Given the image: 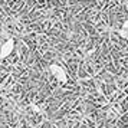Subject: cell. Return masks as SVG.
Segmentation results:
<instances>
[{
	"label": "cell",
	"instance_id": "cell-1",
	"mask_svg": "<svg viewBox=\"0 0 128 128\" xmlns=\"http://www.w3.org/2000/svg\"><path fill=\"white\" fill-rule=\"evenodd\" d=\"M50 72L58 79V82H62V84L68 82V74H66V70L62 66H59V65H50Z\"/></svg>",
	"mask_w": 128,
	"mask_h": 128
},
{
	"label": "cell",
	"instance_id": "cell-2",
	"mask_svg": "<svg viewBox=\"0 0 128 128\" xmlns=\"http://www.w3.org/2000/svg\"><path fill=\"white\" fill-rule=\"evenodd\" d=\"M13 48H14V40H13V39H9V40L4 42V43L2 45V48H0V59L7 58V56L13 52Z\"/></svg>",
	"mask_w": 128,
	"mask_h": 128
},
{
	"label": "cell",
	"instance_id": "cell-3",
	"mask_svg": "<svg viewBox=\"0 0 128 128\" xmlns=\"http://www.w3.org/2000/svg\"><path fill=\"white\" fill-rule=\"evenodd\" d=\"M120 35H121L122 38H125V36L128 35V20H125V22H124L122 28L120 29Z\"/></svg>",
	"mask_w": 128,
	"mask_h": 128
}]
</instances>
